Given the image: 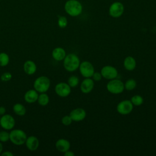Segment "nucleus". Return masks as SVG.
Masks as SVG:
<instances>
[{
	"label": "nucleus",
	"instance_id": "29",
	"mask_svg": "<svg viewBox=\"0 0 156 156\" xmlns=\"http://www.w3.org/2000/svg\"><path fill=\"white\" fill-rule=\"evenodd\" d=\"M72 119L71 116L69 115H65L64 116L62 119V122L65 126H69L72 122Z\"/></svg>",
	"mask_w": 156,
	"mask_h": 156
},
{
	"label": "nucleus",
	"instance_id": "6",
	"mask_svg": "<svg viewBox=\"0 0 156 156\" xmlns=\"http://www.w3.org/2000/svg\"><path fill=\"white\" fill-rule=\"evenodd\" d=\"M0 125L5 130H11L15 125V120L12 115L4 114L0 118Z\"/></svg>",
	"mask_w": 156,
	"mask_h": 156
},
{
	"label": "nucleus",
	"instance_id": "4",
	"mask_svg": "<svg viewBox=\"0 0 156 156\" xmlns=\"http://www.w3.org/2000/svg\"><path fill=\"white\" fill-rule=\"evenodd\" d=\"M66 12L71 16H76L80 14L82 10V5L76 0H69L67 1L65 5Z\"/></svg>",
	"mask_w": 156,
	"mask_h": 156
},
{
	"label": "nucleus",
	"instance_id": "33",
	"mask_svg": "<svg viewBox=\"0 0 156 156\" xmlns=\"http://www.w3.org/2000/svg\"><path fill=\"white\" fill-rule=\"evenodd\" d=\"M6 112L5 108L3 106H0V115H3Z\"/></svg>",
	"mask_w": 156,
	"mask_h": 156
},
{
	"label": "nucleus",
	"instance_id": "30",
	"mask_svg": "<svg viewBox=\"0 0 156 156\" xmlns=\"http://www.w3.org/2000/svg\"><path fill=\"white\" fill-rule=\"evenodd\" d=\"M93 80H94L95 81H99L101 79L102 77V75L99 72H94L92 76Z\"/></svg>",
	"mask_w": 156,
	"mask_h": 156
},
{
	"label": "nucleus",
	"instance_id": "12",
	"mask_svg": "<svg viewBox=\"0 0 156 156\" xmlns=\"http://www.w3.org/2000/svg\"><path fill=\"white\" fill-rule=\"evenodd\" d=\"M69 116L73 121H80L85 119L86 116V112L83 108H77L70 112Z\"/></svg>",
	"mask_w": 156,
	"mask_h": 156
},
{
	"label": "nucleus",
	"instance_id": "23",
	"mask_svg": "<svg viewBox=\"0 0 156 156\" xmlns=\"http://www.w3.org/2000/svg\"><path fill=\"white\" fill-rule=\"evenodd\" d=\"M136 85V82L134 79H130L127 80L124 85V87L127 90H133Z\"/></svg>",
	"mask_w": 156,
	"mask_h": 156
},
{
	"label": "nucleus",
	"instance_id": "25",
	"mask_svg": "<svg viewBox=\"0 0 156 156\" xmlns=\"http://www.w3.org/2000/svg\"><path fill=\"white\" fill-rule=\"evenodd\" d=\"M79 82V80L77 76H72L69 77L68 80V84L71 87H75L78 85Z\"/></svg>",
	"mask_w": 156,
	"mask_h": 156
},
{
	"label": "nucleus",
	"instance_id": "1",
	"mask_svg": "<svg viewBox=\"0 0 156 156\" xmlns=\"http://www.w3.org/2000/svg\"><path fill=\"white\" fill-rule=\"evenodd\" d=\"M80 65V60L74 54L66 55L63 59V66L65 69L69 72L76 70Z\"/></svg>",
	"mask_w": 156,
	"mask_h": 156
},
{
	"label": "nucleus",
	"instance_id": "35",
	"mask_svg": "<svg viewBox=\"0 0 156 156\" xmlns=\"http://www.w3.org/2000/svg\"><path fill=\"white\" fill-rule=\"evenodd\" d=\"M0 116H1V115H0ZM0 118H1V116H0Z\"/></svg>",
	"mask_w": 156,
	"mask_h": 156
},
{
	"label": "nucleus",
	"instance_id": "22",
	"mask_svg": "<svg viewBox=\"0 0 156 156\" xmlns=\"http://www.w3.org/2000/svg\"><path fill=\"white\" fill-rule=\"evenodd\" d=\"M10 61L9 56L5 52L0 53V66H7Z\"/></svg>",
	"mask_w": 156,
	"mask_h": 156
},
{
	"label": "nucleus",
	"instance_id": "34",
	"mask_svg": "<svg viewBox=\"0 0 156 156\" xmlns=\"http://www.w3.org/2000/svg\"><path fill=\"white\" fill-rule=\"evenodd\" d=\"M2 149H3V147H2V144L1 143V142L0 141V154L2 153Z\"/></svg>",
	"mask_w": 156,
	"mask_h": 156
},
{
	"label": "nucleus",
	"instance_id": "3",
	"mask_svg": "<svg viewBox=\"0 0 156 156\" xmlns=\"http://www.w3.org/2000/svg\"><path fill=\"white\" fill-rule=\"evenodd\" d=\"M51 82L49 79L44 76L37 77L34 82V89L38 93H45L50 87Z\"/></svg>",
	"mask_w": 156,
	"mask_h": 156
},
{
	"label": "nucleus",
	"instance_id": "7",
	"mask_svg": "<svg viewBox=\"0 0 156 156\" xmlns=\"http://www.w3.org/2000/svg\"><path fill=\"white\" fill-rule=\"evenodd\" d=\"M79 70L81 74L84 77H91L94 73V69L93 65L87 61H84L80 63Z\"/></svg>",
	"mask_w": 156,
	"mask_h": 156
},
{
	"label": "nucleus",
	"instance_id": "14",
	"mask_svg": "<svg viewBox=\"0 0 156 156\" xmlns=\"http://www.w3.org/2000/svg\"><path fill=\"white\" fill-rule=\"evenodd\" d=\"M94 87V82L90 77L85 79L80 85V90L83 93H89Z\"/></svg>",
	"mask_w": 156,
	"mask_h": 156
},
{
	"label": "nucleus",
	"instance_id": "17",
	"mask_svg": "<svg viewBox=\"0 0 156 156\" xmlns=\"http://www.w3.org/2000/svg\"><path fill=\"white\" fill-rule=\"evenodd\" d=\"M23 69L25 73L28 75H32L37 71V65L32 60H27L23 65Z\"/></svg>",
	"mask_w": 156,
	"mask_h": 156
},
{
	"label": "nucleus",
	"instance_id": "28",
	"mask_svg": "<svg viewBox=\"0 0 156 156\" xmlns=\"http://www.w3.org/2000/svg\"><path fill=\"white\" fill-rule=\"evenodd\" d=\"M12 77V75L9 72H5L1 74V80L4 82L9 81Z\"/></svg>",
	"mask_w": 156,
	"mask_h": 156
},
{
	"label": "nucleus",
	"instance_id": "24",
	"mask_svg": "<svg viewBox=\"0 0 156 156\" xmlns=\"http://www.w3.org/2000/svg\"><path fill=\"white\" fill-rule=\"evenodd\" d=\"M130 101L132 102L133 105L139 106L143 103V98L140 95H135L132 97Z\"/></svg>",
	"mask_w": 156,
	"mask_h": 156
},
{
	"label": "nucleus",
	"instance_id": "32",
	"mask_svg": "<svg viewBox=\"0 0 156 156\" xmlns=\"http://www.w3.org/2000/svg\"><path fill=\"white\" fill-rule=\"evenodd\" d=\"M64 155L65 156H74V154L72 151H70L68 150V151H66L65 152H64Z\"/></svg>",
	"mask_w": 156,
	"mask_h": 156
},
{
	"label": "nucleus",
	"instance_id": "13",
	"mask_svg": "<svg viewBox=\"0 0 156 156\" xmlns=\"http://www.w3.org/2000/svg\"><path fill=\"white\" fill-rule=\"evenodd\" d=\"M25 144L29 151H36L39 146V140L36 136L31 135L27 137Z\"/></svg>",
	"mask_w": 156,
	"mask_h": 156
},
{
	"label": "nucleus",
	"instance_id": "9",
	"mask_svg": "<svg viewBox=\"0 0 156 156\" xmlns=\"http://www.w3.org/2000/svg\"><path fill=\"white\" fill-rule=\"evenodd\" d=\"M116 109L119 113L121 115H127L133 110V104L129 100H124L118 104Z\"/></svg>",
	"mask_w": 156,
	"mask_h": 156
},
{
	"label": "nucleus",
	"instance_id": "19",
	"mask_svg": "<svg viewBox=\"0 0 156 156\" xmlns=\"http://www.w3.org/2000/svg\"><path fill=\"white\" fill-rule=\"evenodd\" d=\"M124 66L127 70H133L136 66V61L135 58L131 56L127 57L124 60Z\"/></svg>",
	"mask_w": 156,
	"mask_h": 156
},
{
	"label": "nucleus",
	"instance_id": "15",
	"mask_svg": "<svg viewBox=\"0 0 156 156\" xmlns=\"http://www.w3.org/2000/svg\"><path fill=\"white\" fill-rule=\"evenodd\" d=\"M38 97V92L34 89L29 90L26 92L24 94V100L26 101V102L29 103V104H32L37 101Z\"/></svg>",
	"mask_w": 156,
	"mask_h": 156
},
{
	"label": "nucleus",
	"instance_id": "27",
	"mask_svg": "<svg viewBox=\"0 0 156 156\" xmlns=\"http://www.w3.org/2000/svg\"><path fill=\"white\" fill-rule=\"evenodd\" d=\"M58 25L61 28L65 27L67 25V20H66V17L63 16H59L58 20Z\"/></svg>",
	"mask_w": 156,
	"mask_h": 156
},
{
	"label": "nucleus",
	"instance_id": "21",
	"mask_svg": "<svg viewBox=\"0 0 156 156\" xmlns=\"http://www.w3.org/2000/svg\"><path fill=\"white\" fill-rule=\"evenodd\" d=\"M49 101V98L45 93H41L38 94L37 102L41 106H45L48 104Z\"/></svg>",
	"mask_w": 156,
	"mask_h": 156
},
{
	"label": "nucleus",
	"instance_id": "10",
	"mask_svg": "<svg viewBox=\"0 0 156 156\" xmlns=\"http://www.w3.org/2000/svg\"><path fill=\"white\" fill-rule=\"evenodd\" d=\"M102 76L107 79L112 80L115 79L118 76L117 69L112 66H105L101 69Z\"/></svg>",
	"mask_w": 156,
	"mask_h": 156
},
{
	"label": "nucleus",
	"instance_id": "5",
	"mask_svg": "<svg viewBox=\"0 0 156 156\" xmlns=\"http://www.w3.org/2000/svg\"><path fill=\"white\" fill-rule=\"evenodd\" d=\"M107 89L112 94H119L123 91L124 85L120 80L113 79L107 84Z\"/></svg>",
	"mask_w": 156,
	"mask_h": 156
},
{
	"label": "nucleus",
	"instance_id": "31",
	"mask_svg": "<svg viewBox=\"0 0 156 156\" xmlns=\"http://www.w3.org/2000/svg\"><path fill=\"white\" fill-rule=\"evenodd\" d=\"M1 155L2 156H13V154L12 152H11L10 151H5V152L1 153Z\"/></svg>",
	"mask_w": 156,
	"mask_h": 156
},
{
	"label": "nucleus",
	"instance_id": "16",
	"mask_svg": "<svg viewBox=\"0 0 156 156\" xmlns=\"http://www.w3.org/2000/svg\"><path fill=\"white\" fill-rule=\"evenodd\" d=\"M55 147L59 152L64 153L69 149L70 143L67 140L61 138L56 141Z\"/></svg>",
	"mask_w": 156,
	"mask_h": 156
},
{
	"label": "nucleus",
	"instance_id": "2",
	"mask_svg": "<svg viewBox=\"0 0 156 156\" xmlns=\"http://www.w3.org/2000/svg\"><path fill=\"white\" fill-rule=\"evenodd\" d=\"M26 139V133L21 129H13L9 133V140L15 145H23L25 143Z\"/></svg>",
	"mask_w": 156,
	"mask_h": 156
},
{
	"label": "nucleus",
	"instance_id": "20",
	"mask_svg": "<svg viewBox=\"0 0 156 156\" xmlns=\"http://www.w3.org/2000/svg\"><path fill=\"white\" fill-rule=\"evenodd\" d=\"M13 111L16 115L18 116H23L26 113V109L25 107L20 103H16L13 106Z\"/></svg>",
	"mask_w": 156,
	"mask_h": 156
},
{
	"label": "nucleus",
	"instance_id": "26",
	"mask_svg": "<svg viewBox=\"0 0 156 156\" xmlns=\"http://www.w3.org/2000/svg\"><path fill=\"white\" fill-rule=\"evenodd\" d=\"M9 140V133L5 130L0 132V141L4 143Z\"/></svg>",
	"mask_w": 156,
	"mask_h": 156
},
{
	"label": "nucleus",
	"instance_id": "18",
	"mask_svg": "<svg viewBox=\"0 0 156 156\" xmlns=\"http://www.w3.org/2000/svg\"><path fill=\"white\" fill-rule=\"evenodd\" d=\"M52 56L53 58L57 61L63 60L66 56V52L65 49L60 47L55 48L52 52Z\"/></svg>",
	"mask_w": 156,
	"mask_h": 156
},
{
	"label": "nucleus",
	"instance_id": "11",
	"mask_svg": "<svg viewBox=\"0 0 156 156\" xmlns=\"http://www.w3.org/2000/svg\"><path fill=\"white\" fill-rule=\"evenodd\" d=\"M124 12L123 5L120 2H115L110 7V15L115 18L119 17Z\"/></svg>",
	"mask_w": 156,
	"mask_h": 156
},
{
	"label": "nucleus",
	"instance_id": "8",
	"mask_svg": "<svg viewBox=\"0 0 156 156\" xmlns=\"http://www.w3.org/2000/svg\"><path fill=\"white\" fill-rule=\"evenodd\" d=\"M55 91L60 97H66L71 93V87L66 83L60 82L55 85Z\"/></svg>",
	"mask_w": 156,
	"mask_h": 156
}]
</instances>
